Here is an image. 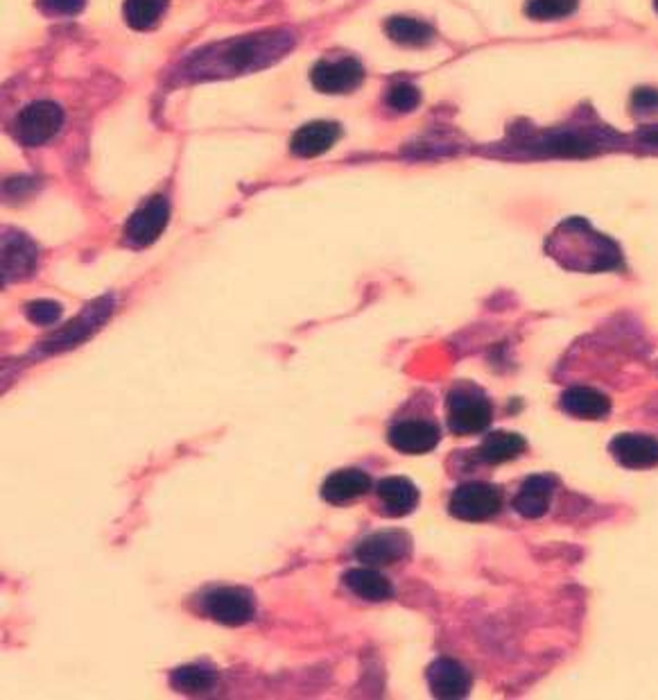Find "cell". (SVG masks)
<instances>
[{"label": "cell", "mask_w": 658, "mask_h": 700, "mask_svg": "<svg viewBox=\"0 0 658 700\" xmlns=\"http://www.w3.org/2000/svg\"><path fill=\"white\" fill-rule=\"evenodd\" d=\"M552 258L577 272H602L622 266V252L616 241L602 237L584 218H568L547 239Z\"/></svg>", "instance_id": "obj_1"}, {"label": "cell", "mask_w": 658, "mask_h": 700, "mask_svg": "<svg viewBox=\"0 0 658 700\" xmlns=\"http://www.w3.org/2000/svg\"><path fill=\"white\" fill-rule=\"evenodd\" d=\"M493 420L491 402L473 385H460L449 395V427L457 435L485 431Z\"/></svg>", "instance_id": "obj_2"}, {"label": "cell", "mask_w": 658, "mask_h": 700, "mask_svg": "<svg viewBox=\"0 0 658 700\" xmlns=\"http://www.w3.org/2000/svg\"><path fill=\"white\" fill-rule=\"evenodd\" d=\"M62 123H64L62 107L50 100H39V102H33V105H28L16 116V120L12 125V132L18 143L28 145V148H37L55 137L60 132Z\"/></svg>", "instance_id": "obj_3"}, {"label": "cell", "mask_w": 658, "mask_h": 700, "mask_svg": "<svg viewBox=\"0 0 658 700\" xmlns=\"http://www.w3.org/2000/svg\"><path fill=\"white\" fill-rule=\"evenodd\" d=\"M449 508L462 522H487L503 508V495L491 483L470 481L453 492Z\"/></svg>", "instance_id": "obj_4"}, {"label": "cell", "mask_w": 658, "mask_h": 700, "mask_svg": "<svg viewBox=\"0 0 658 700\" xmlns=\"http://www.w3.org/2000/svg\"><path fill=\"white\" fill-rule=\"evenodd\" d=\"M206 614L222 626H243L254 616V599L247 589L241 587H220L206 594L204 599Z\"/></svg>", "instance_id": "obj_5"}, {"label": "cell", "mask_w": 658, "mask_h": 700, "mask_svg": "<svg viewBox=\"0 0 658 700\" xmlns=\"http://www.w3.org/2000/svg\"><path fill=\"white\" fill-rule=\"evenodd\" d=\"M170 220V204L164 195L147 200L141 209L127 220L125 239L134 247H147L162 237Z\"/></svg>", "instance_id": "obj_6"}, {"label": "cell", "mask_w": 658, "mask_h": 700, "mask_svg": "<svg viewBox=\"0 0 658 700\" xmlns=\"http://www.w3.org/2000/svg\"><path fill=\"white\" fill-rule=\"evenodd\" d=\"M312 87L322 93H349L364 80V71L356 60L318 62L310 71Z\"/></svg>", "instance_id": "obj_7"}, {"label": "cell", "mask_w": 658, "mask_h": 700, "mask_svg": "<svg viewBox=\"0 0 658 700\" xmlns=\"http://www.w3.org/2000/svg\"><path fill=\"white\" fill-rule=\"evenodd\" d=\"M611 456L627 470H651L658 467V440L643 433H620L609 445Z\"/></svg>", "instance_id": "obj_8"}, {"label": "cell", "mask_w": 658, "mask_h": 700, "mask_svg": "<svg viewBox=\"0 0 658 700\" xmlns=\"http://www.w3.org/2000/svg\"><path fill=\"white\" fill-rule=\"evenodd\" d=\"M410 553V537L401 531H387V533H376L364 537L356 556L362 564H372V567H387L403 560Z\"/></svg>", "instance_id": "obj_9"}, {"label": "cell", "mask_w": 658, "mask_h": 700, "mask_svg": "<svg viewBox=\"0 0 658 700\" xmlns=\"http://www.w3.org/2000/svg\"><path fill=\"white\" fill-rule=\"evenodd\" d=\"M439 429L433 422L426 420H405L393 424L389 431V445L410 456L428 454L439 445Z\"/></svg>", "instance_id": "obj_10"}, {"label": "cell", "mask_w": 658, "mask_h": 700, "mask_svg": "<svg viewBox=\"0 0 658 700\" xmlns=\"http://www.w3.org/2000/svg\"><path fill=\"white\" fill-rule=\"evenodd\" d=\"M37 266V247L21 231L3 233V281H21L33 277Z\"/></svg>", "instance_id": "obj_11"}, {"label": "cell", "mask_w": 658, "mask_h": 700, "mask_svg": "<svg viewBox=\"0 0 658 700\" xmlns=\"http://www.w3.org/2000/svg\"><path fill=\"white\" fill-rule=\"evenodd\" d=\"M112 314V304L109 300H98L91 304L80 318H75L64 331L55 333L52 339L46 343L48 352H60V349H70L73 345L82 343L87 335H91L104 320Z\"/></svg>", "instance_id": "obj_12"}, {"label": "cell", "mask_w": 658, "mask_h": 700, "mask_svg": "<svg viewBox=\"0 0 658 700\" xmlns=\"http://www.w3.org/2000/svg\"><path fill=\"white\" fill-rule=\"evenodd\" d=\"M428 685L437 698H464L470 691V673L451 658H439L428 669Z\"/></svg>", "instance_id": "obj_13"}, {"label": "cell", "mask_w": 658, "mask_h": 700, "mask_svg": "<svg viewBox=\"0 0 658 700\" xmlns=\"http://www.w3.org/2000/svg\"><path fill=\"white\" fill-rule=\"evenodd\" d=\"M555 487H557L555 476H547V474L530 476L520 485L518 495L514 499L516 512L528 517V520H539V517H543L550 510L552 497H555Z\"/></svg>", "instance_id": "obj_14"}, {"label": "cell", "mask_w": 658, "mask_h": 700, "mask_svg": "<svg viewBox=\"0 0 658 700\" xmlns=\"http://www.w3.org/2000/svg\"><path fill=\"white\" fill-rule=\"evenodd\" d=\"M559 404L564 412H568L570 418H577V420H602L607 418L611 410V399L604 393L595 391V387H586V385L568 387V391L562 395Z\"/></svg>", "instance_id": "obj_15"}, {"label": "cell", "mask_w": 658, "mask_h": 700, "mask_svg": "<svg viewBox=\"0 0 658 700\" xmlns=\"http://www.w3.org/2000/svg\"><path fill=\"white\" fill-rule=\"evenodd\" d=\"M337 139H339V127L335 123L314 120V123H308L301 129H297L289 148H293L297 157L312 160V157H320V154L328 152Z\"/></svg>", "instance_id": "obj_16"}, {"label": "cell", "mask_w": 658, "mask_h": 700, "mask_svg": "<svg viewBox=\"0 0 658 700\" xmlns=\"http://www.w3.org/2000/svg\"><path fill=\"white\" fill-rule=\"evenodd\" d=\"M372 487V479L360 470H341L331 474L322 485V497L328 504H347L362 495H366Z\"/></svg>", "instance_id": "obj_17"}, {"label": "cell", "mask_w": 658, "mask_h": 700, "mask_svg": "<svg viewBox=\"0 0 658 700\" xmlns=\"http://www.w3.org/2000/svg\"><path fill=\"white\" fill-rule=\"evenodd\" d=\"M378 497L387 514L391 517H405L418 504V489L410 479L391 476L378 483Z\"/></svg>", "instance_id": "obj_18"}, {"label": "cell", "mask_w": 658, "mask_h": 700, "mask_svg": "<svg viewBox=\"0 0 658 700\" xmlns=\"http://www.w3.org/2000/svg\"><path fill=\"white\" fill-rule=\"evenodd\" d=\"M345 583L353 594H358L360 599H364V601L380 603V601H387L389 596L393 594L391 583L383 574H378L376 569H370V567L351 569V572L345 576Z\"/></svg>", "instance_id": "obj_19"}, {"label": "cell", "mask_w": 658, "mask_h": 700, "mask_svg": "<svg viewBox=\"0 0 658 700\" xmlns=\"http://www.w3.org/2000/svg\"><path fill=\"white\" fill-rule=\"evenodd\" d=\"M525 449H528V443H525L522 435L509 433V431H498V433H491L482 443L480 458L489 464H500V462L514 460Z\"/></svg>", "instance_id": "obj_20"}, {"label": "cell", "mask_w": 658, "mask_h": 700, "mask_svg": "<svg viewBox=\"0 0 658 700\" xmlns=\"http://www.w3.org/2000/svg\"><path fill=\"white\" fill-rule=\"evenodd\" d=\"M385 33L391 41H397L401 46H412V48H421L430 43L433 39V28L426 23H421L416 18H408V16H393L387 21L385 25Z\"/></svg>", "instance_id": "obj_21"}, {"label": "cell", "mask_w": 658, "mask_h": 700, "mask_svg": "<svg viewBox=\"0 0 658 700\" xmlns=\"http://www.w3.org/2000/svg\"><path fill=\"white\" fill-rule=\"evenodd\" d=\"M168 10V0H125V21L134 30H150L162 21Z\"/></svg>", "instance_id": "obj_22"}, {"label": "cell", "mask_w": 658, "mask_h": 700, "mask_svg": "<svg viewBox=\"0 0 658 700\" xmlns=\"http://www.w3.org/2000/svg\"><path fill=\"white\" fill-rule=\"evenodd\" d=\"M214 685H216V671H210L208 666H202V664L179 666L172 673V687L181 693H202L214 689Z\"/></svg>", "instance_id": "obj_23"}, {"label": "cell", "mask_w": 658, "mask_h": 700, "mask_svg": "<svg viewBox=\"0 0 658 700\" xmlns=\"http://www.w3.org/2000/svg\"><path fill=\"white\" fill-rule=\"evenodd\" d=\"M577 3L579 0H530L525 12L537 21H559L570 16L577 10Z\"/></svg>", "instance_id": "obj_24"}, {"label": "cell", "mask_w": 658, "mask_h": 700, "mask_svg": "<svg viewBox=\"0 0 658 700\" xmlns=\"http://www.w3.org/2000/svg\"><path fill=\"white\" fill-rule=\"evenodd\" d=\"M418 102H421V93L416 87L408 85V82H399V85H393L389 91H387V105L391 110H397L401 114L405 112H412L418 107Z\"/></svg>", "instance_id": "obj_25"}, {"label": "cell", "mask_w": 658, "mask_h": 700, "mask_svg": "<svg viewBox=\"0 0 658 700\" xmlns=\"http://www.w3.org/2000/svg\"><path fill=\"white\" fill-rule=\"evenodd\" d=\"M25 314L39 327H50L62 318V306L52 300H35L25 306Z\"/></svg>", "instance_id": "obj_26"}, {"label": "cell", "mask_w": 658, "mask_h": 700, "mask_svg": "<svg viewBox=\"0 0 658 700\" xmlns=\"http://www.w3.org/2000/svg\"><path fill=\"white\" fill-rule=\"evenodd\" d=\"M87 0H39V8L52 16H73L80 14Z\"/></svg>", "instance_id": "obj_27"}, {"label": "cell", "mask_w": 658, "mask_h": 700, "mask_svg": "<svg viewBox=\"0 0 658 700\" xmlns=\"http://www.w3.org/2000/svg\"><path fill=\"white\" fill-rule=\"evenodd\" d=\"M547 148H550V152H557V154H586V152H591V145L584 139L572 137V135H562L557 139H552L547 143Z\"/></svg>", "instance_id": "obj_28"}, {"label": "cell", "mask_w": 658, "mask_h": 700, "mask_svg": "<svg viewBox=\"0 0 658 700\" xmlns=\"http://www.w3.org/2000/svg\"><path fill=\"white\" fill-rule=\"evenodd\" d=\"M631 107L638 114H658V91L656 89H636Z\"/></svg>", "instance_id": "obj_29"}, {"label": "cell", "mask_w": 658, "mask_h": 700, "mask_svg": "<svg viewBox=\"0 0 658 700\" xmlns=\"http://www.w3.org/2000/svg\"><path fill=\"white\" fill-rule=\"evenodd\" d=\"M643 141L658 148V127H647L645 132H643Z\"/></svg>", "instance_id": "obj_30"}, {"label": "cell", "mask_w": 658, "mask_h": 700, "mask_svg": "<svg viewBox=\"0 0 658 700\" xmlns=\"http://www.w3.org/2000/svg\"><path fill=\"white\" fill-rule=\"evenodd\" d=\"M654 3H656V10H658V0H654Z\"/></svg>", "instance_id": "obj_31"}]
</instances>
